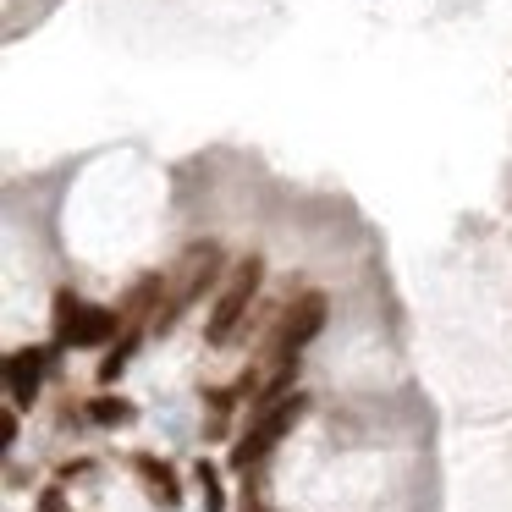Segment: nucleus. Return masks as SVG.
Masks as SVG:
<instances>
[{
    "mask_svg": "<svg viewBox=\"0 0 512 512\" xmlns=\"http://www.w3.org/2000/svg\"><path fill=\"white\" fill-rule=\"evenodd\" d=\"M298 413H303V397H298V391H292V397H276V402H265V408H259V419L248 424V435L237 441L232 463H237V468L259 463V457H265L270 446H276L281 435H287L292 424H298Z\"/></svg>",
    "mask_w": 512,
    "mask_h": 512,
    "instance_id": "obj_1",
    "label": "nucleus"
},
{
    "mask_svg": "<svg viewBox=\"0 0 512 512\" xmlns=\"http://www.w3.org/2000/svg\"><path fill=\"white\" fill-rule=\"evenodd\" d=\"M116 320H122L116 309H89V303H78L72 292H56V342L61 347H94V342H105V336L116 331Z\"/></svg>",
    "mask_w": 512,
    "mask_h": 512,
    "instance_id": "obj_2",
    "label": "nucleus"
},
{
    "mask_svg": "<svg viewBox=\"0 0 512 512\" xmlns=\"http://www.w3.org/2000/svg\"><path fill=\"white\" fill-rule=\"evenodd\" d=\"M259 276H265L259 259H243V265L232 270V281H226L221 303H215V314H210V342H226V336L237 331V320L248 314V303H254V292H259Z\"/></svg>",
    "mask_w": 512,
    "mask_h": 512,
    "instance_id": "obj_3",
    "label": "nucleus"
},
{
    "mask_svg": "<svg viewBox=\"0 0 512 512\" xmlns=\"http://www.w3.org/2000/svg\"><path fill=\"white\" fill-rule=\"evenodd\" d=\"M320 325H325V298H320V292H303V298L292 303L287 314H281L276 336H270V353H276L281 364H287V358L298 353V347L309 342V336L320 331Z\"/></svg>",
    "mask_w": 512,
    "mask_h": 512,
    "instance_id": "obj_4",
    "label": "nucleus"
},
{
    "mask_svg": "<svg viewBox=\"0 0 512 512\" xmlns=\"http://www.w3.org/2000/svg\"><path fill=\"white\" fill-rule=\"evenodd\" d=\"M45 358H50V353H39V347H17V353L6 358V391H12L17 408H28V402H34V391H39V369H45Z\"/></svg>",
    "mask_w": 512,
    "mask_h": 512,
    "instance_id": "obj_5",
    "label": "nucleus"
},
{
    "mask_svg": "<svg viewBox=\"0 0 512 512\" xmlns=\"http://www.w3.org/2000/svg\"><path fill=\"white\" fill-rule=\"evenodd\" d=\"M138 474L149 479V490H155L160 507H177V479H171L166 463H155V457H138Z\"/></svg>",
    "mask_w": 512,
    "mask_h": 512,
    "instance_id": "obj_6",
    "label": "nucleus"
},
{
    "mask_svg": "<svg viewBox=\"0 0 512 512\" xmlns=\"http://www.w3.org/2000/svg\"><path fill=\"white\" fill-rule=\"evenodd\" d=\"M94 419H100V424H122V419H133V408H127L122 397H100V402H94Z\"/></svg>",
    "mask_w": 512,
    "mask_h": 512,
    "instance_id": "obj_7",
    "label": "nucleus"
},
{
    "mask_svg": "<svg viewBox=\"0 0 512 512\" xmlns=\"http://www.w3.org/2000/svg\"><path fill=\"white\" fill-rule=\"evenodd\" d=\"M199 485H204V512H221V490H215V468L199 463Z\"/></svg>",
    "mask_w": 512,
    "mask_h": 512,
    "instance_id": "obj_8",
    "label": "nucleus"
},
{
    "mask_svg": "<svg viewBox=\"0 0 512 512\" xmlns=\"http://www.w3.org/2000/svg\"><path fill=\"white\" fill-rule=\"evenodd\" d=\"M39 512H61V490H45V496H39Z\"/></svg>",
    "mask_w": 512,
    "mask_h": 512,
    "instance_id": "obj_9",
    "label": "nucleus"
}]
</instances>
